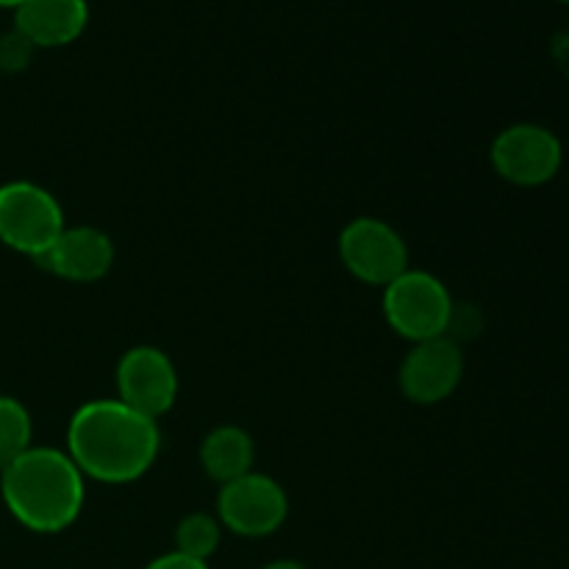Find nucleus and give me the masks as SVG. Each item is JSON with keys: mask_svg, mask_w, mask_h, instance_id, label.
Wrapping results in <instances>:
<instances>
[{"mask_svg": "<svg viewBox=\"0 0 569 569\" xmlns=\"http://www.w3.org/2000/svg\"><path fill=\"white\" fill-rule=\"evenodd\" d=\"M161 450L159 420L128 409L122 400H89L67 428V456L83 478L131 483L153 467Z\"/></svg>", "mask_w": 569, "mask_h": 569, "instance_id": "1", "label": "nucleus"}, {"mask_svg": "<svg viewBox=\"0 0 569 569\" xmlns=\"http://www.w3.org/2000/svg\"><path fill=\"white\" fill-rule=\"evenodd\" d=\"M0 495L6 509L33 533H59L78 520L87 487L76 461L59 448H28L3 467Z\"/></svg>", "mask_w": 569, "mask_h": 569, "instance_id": "2", "label": "nucleus"}, {"mask_svg": "<svg viewBox=\"0 0 569 569\" xmlns=\"http://www.w3.org/2000/svg\"><path fill=\"white\" fill-rule=\"evenodd\" d=\"M383 317L389 328L409 342L445 337L453 322V298L437 276L426 270H406L383 287Z\"/></svg>", "mask_w": 569, "mask_h": 569, "instance_id": "3", "label": "nucleus"}, {"mask_svg": "<svg viewBox=\"0 0 569 569\" xmlns=\"http://www.w3.org/2000/svg\"><path fill=\"white\" fill-rule=\"evenodd\" d=\"M64 228V211L44 187L31 181L0 187V242L6 248L39 259Z\"/></svg>", "mask_w": 569, "mask_h": 569, "instance_id": "4", "label": "nucleus"}, {"mask_svg": "<svg viewBox=\"0 0 569 569\" xmlns=\"http://www.w3.org/2000/svg\"><path fill=\"white\" fill-rule=\"evenodd\" d=\"M489 159L503 181L515 187H542L559 176L565 148L550 128L537 122H517L495 137Z\"/></svg>", "mask_w": 569, "mask_h": 569, "instance_id": "5", "label": "nucleus"}, {"mask_svg": "<svg viewBox=\"0 0 569 569\" xmlns=\"http://www.w3.org/2000/svg\"><path fill=\"white\" fill-rule=\"evenodd\" d=\"M289 515V500L281 483L261 472L228 481L217 495V520L237 537L261 539L276 533Z\"/></svg>", "mask_w": 569, "mask_h": 569, "instance_id": "6", "label": "nucleus"}, {"mask_svg": "<svg viewBox=\"0 0 569 569\" xmlns=\"http://www.w3.org/2000/svg\"><path fill=\"white\" fill-rule=\"evenodd\" d=\"M339 259L345 270L370 287H387L409 270V248L389 222L359 217L339 233Z\"/></svg>", "mask_w": 569, "mask_h": 569, "instance_id": "7", "label": "nucleus"}, {"mask_svg": "<svg viewBox=\"0 0 569 569\" xmlns=\"http://www.w3.org/2000/svg\"><path fill=\"white\" fill-rule=\"evenodd\" d=\"M178 398V372L170 356L150 345L122 353L117 365V400L139 415L159 420Z\"/></svg>", "mask_w": 569, "mask_h": 569, "instance_id": "8", "label": "nucleus"}, {"mask_svg": "<svg viewBox=\"0 0 569 569\" xmlns=\"http://www.w3.org/2000/svg\"><path fill=\"white\" fill-rule=\"evenodd\" d=\"M465 376V356L461 348L448 337L426 339L417 342L415 348L406 353L403 365H400L398 383L400 392L420 406L442 403L445 398L456 392Z\"/></svg>", "mask_w": 569, "mask_h": 569, "instance_id": "9", "label": "nucleus"}, {"mask_svg": "<svg viewBox=\"0 0 569 569\" xmlns=\"http://www.w3.org/2000/svg\"><path fill=\"white\" fill-rule=\"evenodd\" d=\"M37 261L42 270L72 283H92L109 276L114 264V242L106 231L92 226H72L56 237Z\"/></svg>", "mask_w": 569, "mask_h": 569, "instance_id": "10", "label": "nucleus"}, {"mask_svg": "<svg viewBox=\"0 0 569 569\" xmlns=\"http://www.w3.org/2000/svg\"><path fill=\"white\" fill-rule=\"evenodd\" d=\"M89 26L87 0H26L14 9V28L33 48H64Z\"/></svg>", "mask_w": 569, "mask_h": 569, "instance_id": "11", "label": "nucleus"}, {"mask_svg": "<svg viewBox=\"0 0 569 569\" xmlns=\"http://www.w3.org/2000/svg\"><path fill=\"white\" fill-rule=\"evenodd\" d=\"M256 445L250 433L239 426H220L200 445V465L211 481L222 483L253 472Z\"/></svg>", "mask_w": 569, "mask_h": 569, "instance_id": "12", "label": "nucleus"}, {"mask_svg": "<svg viewBox=\"0 0 569 569\" xmlns=\"http://www.w3.org/2000/svg\"><path fill=\"white\" fill-rule=\"evenodd\" d=\"M31 439L33 426L26 406L17 398L0 395V470L20 459L28 448H33Z\"/></svg>", "mask_w": 569, "mask_h": 569, "instance_id": "13", "label": "nucleus"}, {"mask_svg": "<svg viewBox=\"0 0 569 569\" xmlns=\"http://www.w3.org/2000/svg\"><path fill=\"white\" fill-rule=\"evenodd\" d=\"M220 520L214 515H206V511L187 515L176 528V550L198 561H209L217 553V548H220Z\"/></svg>", "mask_w": 569, "mask_h": 569, "instance_id": "14", "label": "nucleus"}, {"mask_svg": "<svg viewBox=\"0 0 569 569\" xmlns=\"http://www.w3.org/2000/svg\"><path fill=\"white\" fill-rule=\"evenodd\" d=\"M33 50L37 48L31 44V39L22 37L17 28L0 33V72H9V76L22 72L28 64H31Z\"/></svg>", "mask_w": 569, "mask_h": 569, "instance_id": "15", "label": "nucleus"}, {"mask_svg": "<svg viewBox=\"0 0 569 569\" xmlns=\"http://www.w3.org/2000/svg\"><path fill=\"white\" fill-rule=\"evenodd\" d=\"M144 569H209V561H198L192 556H183L178 550H172V553H164L150 561Z\"/></svg>", "mask_w": 569, "mask_h": 569, "instance_id": "16", "label": "nucleus"}, {"mask_svg": "<svg viewBox=\"0 0 569 569\" xmlns=\"http://www.w3.org/2000/svg\"><path fill=\"white\" fill-rule=\"evenodd\" d=\"M261 569H306V567L295 559H278V561H270V565H264Z\"/></svg>", "mask_w": 569, "mask_h": 569, "instance_id": "17", "label": "nucleus"}, {"mask_svg": "<svg viewBox=\"0 0 569 569\" xmlns=\"http://www.w3.org/2000/svg\"><path fill=\"white\" fill-rule=\"evenodd\" d=\"M20 3H26V0H0V6H6V9H17Z\"/></svg>", "mask_w": 569, "mask_h": 569, "instance_id": "18", "label": "nucleus"}, {"mask_svg": "<svg viewBox=\"0 0 569 569\" xmlns=\"http://www.w3.org/2000/svg\"><path fill=\"white\" fill-rule=\"evenodd\" d=\"M559 3H569V0H559Z\"/></svg>", "mask_w": 569, "mask_h": 569, "instance_id": "19", "label": "nucleus"}]
</instances>
